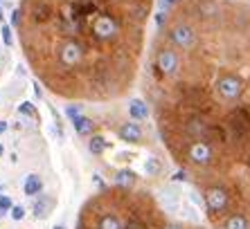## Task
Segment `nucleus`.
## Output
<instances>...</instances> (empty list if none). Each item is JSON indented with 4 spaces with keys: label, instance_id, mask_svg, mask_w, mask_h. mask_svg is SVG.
<instances>
[{
    "label": "nucleus",
    "instance_id": "9d476101",
    "mask_svg": "<svg viewBox=\"0 0 250 229\" xmlns=\"http://www.w3.org/2000/svg\"><path fill=\"white\" fill-rule=\"evenodd\" d=\"M23 191H25V195H41V191H43V180H41V175H27L25 178V184H23Z\"/></svg>",
    "mask_w": 250,
    "mask_h": 229
},
{
    "label": "nucleus",
    "instance_id": "f03ea898",
    "mask_svg": "<svg viewBox=\"0 0 250 229\" xmlns=\"http://www.w3.org/2000/svg\"><path fill=\"white\" fill-rule=\"evenodd\" d=\"M185 160L187 164L205 169L214 162V149L209 142H189L185 149Z\"/></svg>",
    "mask_w": 250,
    "mask_h": 229
},
{
    "label": "nucleus",
    "instance_id": "5701e85b",
    "mask_svg": "<svg viewBox=\"0 0 250 229\" xmlns=\"http://www.w3.org/2000/svg\"><path fill=\"white\" fill-rule=\"evenodd\" d=\"M163 2H167V5L171 7V5H176V2H181V0H163Z\"/></svg>",
    "mask_w": 250,
    "mask_h": 229
},
{
    "label": "nucleus",
    "instance_id": "1a4fd4ad",
    "mask_svg": "<svg viewBox=\"0 0 250 229\" xmlns=\"http://www.w3.org/2000/svg\"><path fill=\"white\" fill-rule=\"evenodd\" d=\"M128 117L133 121H145L149 117V106L142 99H133V101L128 103Z\"/></svg>",
    "mask_w": 250,
    "mask_h": 229
},
{
    "label": "nucleus",
    "instance_id": "aec40b11",
    "mask_svg": "<svg viewBox=\"0 0 250 229\" xmlns=\"http://www.w3.org/2000/svg\"><path fill=\"white\" fill-rule=\"evenodd\" d=\"M18 110H21L23 114H34V106H32V103H23Z\"/></svg>",
    "mask_w": 250,
    "mask_h": 229
},
{
    "label": "nucleus",
    "instance_id": "0eeeda50",
    "mask_svg": "<svg viewBox=\"0 0 250 229\" xmlns=\"http://www.w3.org/2000/svg\"><path fill=\"white\" fill-rule=\"evenodd\" d=\"M219 229H250V220L246 213L234 211V213H228V216L223 218Z\"/></svg>",
    "mask_w": 250,
    "mask_h": 229
},
{
    "label": "nucleus",
    "instance_id": "a211bd4d",
    "mask_svg": "<svg viewBox=\"0 0 250 229\" xmlns=\"http://www.w3.org/2000/svg\"><path fill=\"white\" fill-rule=\"evenodd\" d=\"M12 218H14V220H23V218H25V207L14 205V209H12Z\"/></svg>",
    "mask_w": 250,
    "mask_h": 229
},
{
    "label": "nucleus",
    "instance_id": "6e6552de",
    "mask_svg": "<svg viewBox=\"0 0 250 229\" xmlns=\"http://www.w3.org/2000/svg\"><path fill=\"white\" fill-rule=\"evenodd\" d=\"M135 182H138V173L131 171V169H120L115 173V184L120 189H133Z\"/></svg>",
    "mask_w": 250,
    "mask_h": 229
},
{
    "label": "nucleus",
    "instance_id": "a878e982",
    "mask_svg": "<svg viewBox=\"0 0 250 229\" xmlns=\"http://www.w3.org/2000/svg\"><path fill=\"white\" fill-rule=\"evenodd\" d=\"M2 151H5V149H2V144H0V155H2Z\"/></svg>",
    "mask_w": 250,
    "mask_h": 229
},
{
    "label": "nucleus",
    "instance_id": "4be33fe9",
    "mask_svg": "<svg viewBox=\"0 0 250 229\" xmlns=\"http://www.w3.org/2000/svg\"><path fill=\"white\" fill-rule=\"evenodd\" d=\"M7 131V121H0V135Z\"/></svg>",
    "mask_w": 250,
    "mask_h": 229
},
{
    "label": "nucleus",
    "instance_id": "f8f14e48",
    "mask_svg": "<svg viewBox=\"0 0 250 229\" xmlns=\"http://www.w3.org/2000/svg\"><path fill=\"white\" fill-rule=\"evenodd\" d=\"M72 124H75V131H77V135H82V137H86V135H93V131H95V124H93V119H88V117H75L72 119Z\"/></svg>",
    "mask_w": 250,
    "mask_h": 229
},
{
    "label": "nucleus",
    "instance_id": "20e7f679",
    "mask_svg": "<svg viewBox=\"0 0 250 229\" xmlns=\"http://www.w3.org/2000/svg\"><path fill=\"white\" fill-rule=\"evenodd\" d=\"M156 68L160 76H174L181 68V57L171 47H160L156 54Z\"/></svg>",
    "mask_w": 250,
    "mask_h": 229
},
{
    "label": "nucleus",
    "instance_id": "2eb2a0df",
    "mask_svg": "<svg viewBox=\"0 0 250 229\" xmlns=\"http://www.w3.org/2000/svg\"><path fill=\"white\" fill-rule=\"evenodd\" d=\"M82 110H83V103H72V106L65 108V114L70 119H75V117H82Z\"/></svg>",
    "mask_w": 250,
    "mask_h": 229
},
{
    "label": "nucleus",
    "instance_id": "393cba45",
    "mask_svg": "<svg viewBox=\"0 0 250 229\" xmlns=\"http://www.w3.org/2000/svg\"><path fill=\"white\" fill-rule=\"evenodd\" d=\"M54 229H65V227H63V225H57V227H54Z\"/></svg>",
    "mask_w": 250,
    "mask_h": 229
},
{
    "label": "nucleus",
    "instance_id": "dca6fc26",
    "mask_svg": "<svg viewBox=\"0 0 250 229\" xmlns=\"http://www.w3.org/2000/svg\"><path fill=\"white\" fill-rule=\"evenodd\" d=\"M0 34H2V43H5L7 47H12V25H2L0 27Z\"/></svg>",
    "mask_w": 250,
    "mask_h": 229
},
{
    "label": "nucleus",
    "instance_id": "7ed1b4c3",
    "mask_svg": "<svg viewBox=\"0 0 250 229\" xmlns=\"http://www.w3.org/2000/svg\"><path fill=\"white\" fill-rule=\"evenodd\" d=\"M214 88H216V95L223 101H237L241 97V92H244V81L234 75H223L216 79Z\"/></svg>",
    "mask_w": 250,
    "mask_h": 229
},
{
    "label": "nucleus",
    "instance_id": "9b49d317",
    "mask_svg": "<svg viewBox=\"0 0 250 229\" xmlns=\"http://www.w3.org/2000/svg\"><path fill=\"white\" fill-rule=\"evenodd\" d=\"M50 207H52V200L47 202V195H39V198H36V202L32 205V213H34V218L43 220V218L50 216Z\"/></svg>",
    "mask_w": 250,
    "mask_h": 229
},
{
    "label": "nucleus",
    "instance_id": "b1692460",
    "mask_svg": "<svg viewBox=\"0 0 250 229\" xmlns=\"http://www.w3.org/2000/svg\"><path fill=\"white\" fill-rule=\"evenodd\" d=\"M2 18H5V14H2V7H0V20H2Z\"/></svg>",
    "mask_w": 250,
    "mask_h": 229
},
{
    "label": "nucleus",
    "instance_id": "4468645a",
    "mask_svg": "<svg viewBox=\"0 0 250 229\" xmlns=\"http://www.w3.org/2000/svg\"><path fill=\"white\" fill-rule=\"evenodd\" d=\"M88 151L93 155H102L106 151V142L102 135H93V137L88 139Z\"/></svg>",
    "mask_w": 250,
    "mask_h": 229
},
{
    "label": "nucleus",
    "instance_id": "423d86ee",
    "mask_svg": "<svg viewBox=\"0 0 250 229\" xmlns=\"http://www.w3.org/2000/svg\"><path fill=\"white\" fill-rule=\"evenodd\" d=\"M117 137L126 144H140L142 137H145V133H142L138 121H124L122 126L117 128Z\"/></svg>",
    "mask_w": 250,
    "mask_h": 229
},
{
    "label": "nucleus",
    "instance_id": "f257e3e1",
    "mask_svg": "<svg viewBox=\"0 0 250 229\" xmlns=\"http://www.w3.org/2000/svg\"><path fill=\"white\" fill-rule=\"evenodd\" d=\"M203 202L209 216H221L230 207V191L223 184H209L203 191Z\"/></svg>",
    "mask_w": 250,
    "mask_h": 229
},
{
    "label": "nucleus",
    "instance_id": "ddd939ff",
    "mask_svg": "<svg viewBox=\"0 0 250 229\" xmlns=\"http://www.w3.org/2000/svg\"><path fill=\"white\" fill-rule=\"evenodd\" d=\"M160 171H163V162L158 160V157H146L145 160V173L146 175L156 178V175H160Z\"/></svg>",
    "mask_w": 250,
    "mask_h": 229
},
{
    "label": "nucleus",
    "instance_id": "f3484780",
    "mask_svg": "<svg viewBox=\"0 0 250 229\" xmlns=\"http://www.w3.org/2000/svg\"><path fill=\"white\" fill-rule=\"evenodd\" d=\"M14 209V202L9 195H0V211H12Z\"/></svg>",
    "mask_w": 250,
    "mask_h": 229
},
{
    "label": "nucleus",
    "instance_id": "6ab92c4d",
    "mask_svg": "<svg viewBox=\"0 0 250 229\" xmlns=\"http://www.w3.org/2000/svg\"><path fill=\"white\" fill-rule=\"evenodd\" d=\"M158 229H187L185 225H181V223H165V225H160Z\"/></svg>",
    "mask_w": 250,
    "mask_h": 229
},
{
    "label": "nucleus",
    "instance_id": "bb28decb",
    "mask_svg": "<svg viewBox=\"0 0 250 229\" xmlns=\"http://www.w3.org/2000/svg\"><path fill=\"white\" fill-rule=\"evenodd\" d=\"M0 191H2V187H0Z\"/></svg>",
    "mask_w": 250,
    "mask_h": 229
},
{
    "label": "nucleus",
    "instance_id": "39448f33",
    "mask_svg": "<svg viewBox=\"0 0 250 229\" xmlns=\"http://www.w3.org/2000/svg\"><path fill=\"white\" fill-rule=\"evenodd\" d=\"M169 40H171L178 50H192L194 43H196V32H194L192 25L176 23L169 27Z\"/></svg>",
    "mask_w": 250,
    "mask_h": 229
},
{
    "label": "nucleus",
    "instance_id": "412c9836",
    "mask_svg": "<svg viewBox=\"0 0 250 229\" xmlns=\"http://www.w3.org/2000/svg\"><path fill=\"white\" fill-rule=\"evenodd\" d=\"M174 180H176V182H185V180H187V173L185 171H178L174 175Z\"/></svg>",
    "mask_w": 250,
    "mask_h": 229
}]
</instances>
